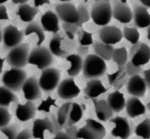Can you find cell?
<instances>
[{
	"label": "cell",
	"instance_id": "19",
	"mask_svg": "<svg viewBox=\"0 0 150 139\" xmlns=\"http://www.w3.org/2000/svg\"><path fill=\"white\" fill-rule=\"evenodd\" d=\"M36 111L37 108L35 103L27 101L24 104H18L16 109V116L21 122H26L35 117Z\"/></svg>",
	"mask_w": 150,
	"mask_h": 139
},
{
	"label": "cell",
	"instance_id": "45",
	"mask_svg": "<svg viewBox=\"0 0 150 139\" xmlns=\"http://www.w3.org/2000/svg\"><path fill=\"white\" fill-rule=\"evenodd\" d=\"M77 128L74 126H70L66 129V133L70 139H79L77 138Z\"/></svg>",
	"mask_w": 150,
	"mask_h": 139
},
{
	"label": "cell",
	"instance_id": "29",
	"mask_svg": "<svg viewBox=\"0 0 150 139\" xmlns=\"http://www.w3.org/2000/svg\"><path fill=\"white\" fill-rule=\"evenodd\" d=\"M86 107L83 104H79L77 103H72L70 113L67 120V126H73L75 124L79 122L83 117V114Z\"/></svg>",
	"mask_w": 150,
	"mask_h": 139
},
{
	"label": "cell",
	"instance_id": "50",
	"mask_svg": "<svg viewBox=\"0 0 150 139\" xmlns=\"http://www.w3.org/2000/svg\"><path fill=\"white\" fill-rule=\"evenodd\" d=\"M54 139H70V137L67 136V134L66 133L63 132H58L57 133H56L55 137Z\"/></svg>",
	"mask_w": 150,
	"mask_h": 139
},
{
	"label": "cell",
	"instance_id": "40",
	"mask_svg": "<svg viewBox=\"0 0 150 139\" xmlns=\"http://www.w3.org/2000/svg\"><path fill=\"white\" fill-rule=\"evenodd\" d=\"M62 29L65 32L67 39H70V40L74 39L75 35L79 31V27L74 23H62Z\"/></svg>",
	"mask_w": 150,
	"mask_h": 139
},
{
	"label": "cell",
	"instance_id": "4",
	"mask_svg": "<svg viewBox=\"0 0 150 139\" xmlns=\"http://www.w3.org/2000/svg\"><path fill=\"white\" fill-rule=\"evenodd\" d=\"M26 80V74L22 68H12L2 76L3 85L13 92L19 91Z\"/></svg>",
	"mask_w": 150,
	"mask_h": 139
},
{
	"label": "cell",
	"instance_id": "33",
	"mask_svg": "<svg viewBox=\"0 0 150 139\" xmlns=\"http://www.w3.org/2000/svg\"><path fill=\"white\" fill-rule=\"evenodd\" d=\"M127 58L128 53L125 47L117 48L114 50L111 59L118 66H125L127 62Z\"/></svg>",
	"mask_w": 150,
	"mask_h": 139
},
{
	"label": "cell",
	"instance_id": "51",
	"mask_svg": "<svg viewBox=\"0 0 150 139\" xmlns=\"http://www.w3.org/2000/svg\"><path fill=\"white\" fill-rule=\"evenodd\" d=\"M139 1L146 9L150 8V0H139Z\"/></svg>",
	"mask_w": 150,
	"mask_h": 139
},
{
	"label": "cell",
	"instance_id": "46",
	"mask_svg": "<svg viewBox=\"0 0 150 139\" xmlns=\"http://www.w3.org/2000/svg\"><path fill=\"white\" fill-rule=\"evenodd\" d=\"M89 47L88 46H83V45H79V47H77V52L78 54L80 57H83L85 56L86 58L87 56V54L89 52Z\"/></svg>",
	"mask_w": 150,
	"mask_h": 139
},
{
	"label": "cell",
	"instance_id": "11",
	"mask_svg": "<svg viewBox=\"0 0 150 139\" xmlns=\"http://www.w3.org/2000/svg\"><path fill=\"white\" fill-rule=\"evenodd\" d=\"M81 90L73 78L65 79L59 84L57 93L60 98L63 100H72L77 97Z\"/></svg>",
	"mask_w": 150,
	"mask_h": 139
},
{
	"label": "cell",
	"instance_id": "49",
	"mask_svg": "<svg viewBox=\"0 0 150 139\" xmlns=\"http://www.w3.org/2000/svg\"><path fill=\"white\" fill-rule=\"evenodd\" d=\"M34 4H35V7H39L42 6L43 4H51V1L50 0H33Z\"/></svg>",
	"mask_w": 150,
	"mask_h": 139
},
{
	"label": "cell",
	"instance_id": "31",
	"mask_svg": "<svg viewBox=\"0 0 150 139\" xmlns=\"http://www.w3.org/2000/svg\"><path fill=\"white\" fill-rule=\"evenodd\" d=\"M36 34L37 37H38V42H37V45L40 46L42 45V42L45 40V34H44V31L42 28L41 27L40 25L36 21H32L26 27L24 31V35L25 36H29L31 34Z\"/></svg>",
	"mask_w": 150,
	"mask_h": 139
},
{
	"label": "cell",
	"instance_id": "6",
	"mask_svg": "<svg viewBox=\"0 0 150 139\" xmlns=\"http://www.w3.org/2000/svg\"><path fill=\"white\" fill-rule=\"evenodd\" d=\"M106 135V130L100 122L92 119H87L86 125L77 132L79 139H103Z\"/></svg>",
	"mask_w": 150,
	"mask_h": 139
},
{
	"label": "cell",
	"instance_id": "37",
	"mask_svg": "<svg viewBox=\"0 0 150 139\" xmlns=\"http://www.w3.org/2000/svg\"><path fill=\"white\" fill-rule=\"evenodd\" d=\"M78 41L80 45L83 46H89L94 44L92 34L86 31L84 29H81L78 31Z\"/></svg>",
	"mask_w": 150,
	"mask_h": 139
},
{
	"label": "cell",
	"instance_id": "28",
	"mask_svg": "<svg viewBox=\"0 0 150 139\" xmlns=\"http://www.w3.org/2000/svg\"><path fill=\"white\" fill-rule=\"evenodd\" d=\"M63 38L59 34H55L49 42V51L52 55L60 58H66L69 55L68 52L65 51L62 47Z\"/></svg>",
	"mask_w": 150,
	"mask_h": 139
},
{
	"label": "cell",
	"instance_id": "44",
	"mask_svg": "<svg viewBox=\"0 0 150 139\" xmlns=\"http://www.w3.org/2000/svg\"><path fill=\"white\" fill-rule=\"evenodd\" d=\"M32 137V131L26 128V129L23 130V131H21L19 133H18L16 139H30Z\"/></svg>",
	"mask_w": 150,
	"mask_h": 139
},
{
	"label": "cell",
	"instance_id": "52",
	"mask_svg": "<svg viewBox=\"0 0 150 139\" xmlns=\"http://www.w3.org/2000/svg\"><path fill=\"white\" fill-rule=\"evenodd\" d=\"M29 0H12V2L16 4H26Z\"/></svg>",
	"mask_w": 150,
	"mask_h": 139
},
{
	"label": "cell",
	"instance_id": "43",
	"mask_svg": "<svg viewBox=\"0 0 150 139\" xmlns=\"http://www.w3.org/2000/svg\"><path fill=\"white\" fill-rule=\"evenodd\" d=\"M1 132L7 137V139H16L18 134L17 129L14 125L6 126L0 129Z\"/></svg>",
	"mask_w": 150,
	"mask_h": 139
},
{
	"label": "cell",
	"instance_id": "54",
	"mask_svg": "<svg viewBox=\"0 0 150 139\" xmlns=\"http://www.w3.org/2000/svg\"><path fill=\"white\" fill-rule=\"evenodd\" d=\"M146 36H147V39L150 40V26L148 27V29H147V35H146Z\"/></svg>",
	"mask_w": 150,
	"mask_h": 139
},
{
	"label": "cell",
	"instance_id": "1",
	"mask_svg": "<svg viewBox=\"0 0 150 139\" xmlns=\"http://www.w3.org/2000/svg\"><path fill=\"white\" fill-rule=\"evenodd\" d=\"M107 71L105 61L95 54H90L83 61V75L86 79H97L102 77Z\"/></svg>",
	"mask_w": 150,
	"mask_h": 139
},
{
	"label": "cell",
	"instance_id": "5",
	"mask_svg": "<svg viewBox=\"0 0 150 139\" xmlns=\"http://www.w3.org/2000/svg\"><path fill=\"white\" fill-rule=\"evenodd\" d=\"M53 59L52 54L45 47L38 46L34 48L29 55L28 64L31 65L36 66L37 68L40 70H43L49 68L52 64Z\"/></svg>",
	"mask_w": 150,
	"mask_h": 139
},
{
	"label": "cell",
	"instance_id": "32",
	"mask_svg": "<svg viewBox=\"0 0 150 139\" xmlns=\"http://www.w3.org/2000/svg\"><path fill=\"white\" fill-rule=\"evenodd\" d=\"M18 101V97L12 90L4 86H0V106L7 108L10 103Z\"/></svg>",
	"mask_w": 150,
	"mask_h": 139
},
{
	"label": "cell",
	"instance_id": "53",
	"mask_svg": "<svg viewBox=\"0 0 150 139\" xmlns=\"http://www.w3.org/2000/svg\"><path fill=\"white\" fill-rule=\"evenodd\" d=\"M4 58H2L0 57V74L2 72L3 69V66H4Z\"/></svg>",
	"mask_w": 150,
	"mask_h": 139
},
{
	"label": "cell",
	"instance_id": "14",
	"mask_svg": "<svg viewBox=\"0 0 150 139\" xmlns=\"http://www.w3.org/2000/svg\"><path fill=\"white\" fill-rule=\"evenodd\" d=\"M146 85L144 80L140 75H135L130 77L127 82V93L133 97L143 98L146 91Z\"/></svg>",
	"mask_w": 150,
	"mask_h": 139
},
{
	"label": "cell",
	"instance_id": "26",
	"mask_svg": "<svg viewBox=\"0 0 150 139\" xmlns=\"http://www.w3.org/2000/svg\"><path fill=\"white\" fill-rule=\"evenodd\" d=\"M66 61L70 64V68L67 69V75L70 77H76L79 74L83 68V60L77 54H71L66 57Z\"/></svg>",
	"mask_w": 150,
	"mask_h": 139
},
{
	"label": "cell",
	"instance_id": "21",
	"mask_svg": "<svg viewBox=\"0 0 150 139\" xmlns=\"http://www.w3.org/2000/svg\"><path fill=\"white\" fill-rule=\"evenodd\" d=\"M134 23L138 28L144 29L150 26V14L144 6H136L133 12Z\"/></svg>",
	"mask_w": 150,
	"mask_h": 139
},
{
	"label": "cell",
	"instance_id": "30",
	"mask_svg": "<svg viewBox=\"0 0 150 139\" xmlns=\"http://www.w3.org/2000/svg\"><path fill=\"white\" fill-rule=\"evenodd\" d=\"M93 48L95 55L105 61H109L112 58V54L114 50L112 45H106L101 42H96L93 44Z\"/></svg>",
	"mask_w": 150,
	"mask_h": 139
},
{
	"label": "cell",
	"instance_id": "18",
	"mask_svg": "<svg viewBox=\"0 0 150 139\" xmlns=\"http://www.w3.org/2000/svg\"><path fill=\"white\" fill-rule=\"evenodd\" d=\"M48 131L51 134H54V128L51 121L48 117L44 119H37L34 121L32 129V137L37 139H44V132Z\"/></svg>",
	"mask_w": 150,
	"mask_h": 139
},
{
	"label": "cell",
	"instance_id": "48",
	"mask_svg": "<svg viewBox=\"0 0 150 139\" xmlns=\"http://www.w3.org/2000/svg\"><path fill=\"white\" fill-rule=\"evenodd\" d=\"M144 80L145 83H146V87H147V88L150 89V68L145 70L144 71Z\"/></svg>",
	"mask_w": 150,
	"mask_h": 139
},
{
	"label": "cell",
	"instance_id": "24",
	"mask_svg": "<svg viewBox=\"0 0 150 139\" xmlns=\"http://www.w3.org/2000/svg\"><path fill=\"white\" fill-rule=\"evenodd\" d=\"M108 81L110 85L113 86L116 90H120L128 81L125 66H119L115 72L108 74Z\"/></svg>",
	"mask_w": 150,
	"mask_h": 139
},
{
	"label": "cell",
	"instance_id": "57",
	"mask_svg": "<svg viewBox=\"0 0 150 139\" xmlns=\"http://www.w3.org/2000/svg\"><path fill=\"white\" fill-rule=\"evenodd\" d=\"M146 107H147V109L150 111V102H149V103H147V105H146Z\"/></svg>",
	"mask_w": 150,
	"mask_h": 139
},
{
	"label": "cell",
	"instance_id": "2",
	"mask_svg": "<svg viewBox=\"0 0 150 139\" xmlns=\"http://www.w3.org/2000/svg\"><path fill=\"white\" fill-rule=\"evenodd\" d=\"M90 17L96 25L107 26L112 19V7L110 0H97L91 10Z\"/></svg>",
	"mask_w": 150,
	"mask_h": 139
},
{
	"label": "cell",
	"instance_id": "7",
	"mask_svg": "<svg viewBox=\"0 0 150 139\" xmlns=\"http://www.w3.org/2000/svg\"><path fill=\"white\" fill-rule=\"evenodd\" d=\"M61 73L59 69L54 68H47L42 71L38 80L40 87L45 93L52 92L59 84Z\"/></svg>",
	"mask_w": 150,
	"mask_h": 139
},
{
	"label": "cell",
	"instance_id": "41",
	"mask_svg": "<svg viewBox=\"0 0 150 139\" xmlns=\"http://www.w3.org/2000/svg\"><path fill=\"white\" fill-rule=\"evenodd\" d=\"M12 116L6 107L0 106V129L7 126L11 120Z\"/></svg>",
	"mask_w": 150,
	"mask_h": 139
},
{
	"label": "cell",
	"instance_id": "42",
	"mask_svg": "<svg viewBox=\"0 0 150 139\" xmlns=\"http://www.w3.org/2000/svg\"><path fill=\"white\" fill-rule=\"evenodd\" d=\"M126 70V73H127V76H132L135 75H139L141 72L142 71V66H135L134 64H132L130 61H127V64H125V66Z\"/></svg>",
	"mask_w": 150,
	"mask_h": 139
},
{
	"label": "cell",
	"instance_id": "20",
	"mask_svg": "<svg viewBox=\"0 0 150 139\" xmlns=\"http://www.w3.org/2000/svg\"><path fill=\"white\" fill-rule=\"evenodd\" d=\"M95 106V112L98 119L101 122H106L114 115V112L108 105L107 101L92 99Z\"/></svg>",
	"mask_w": 150,
	"mask_h": 139
},
{
	"label": "cell",
	"instance_id": "47",
	"mask_svg": "<svg viewBox=\"0 0 150 139\" xmlns=\"http://www.w3.org/2000/svg\"><path fill=\"white\" fill-rule=\"evenodd\" d=\"M9 16L7 14V8L2 4H0V20H9Z\"/></svg>",
	"mask_w": 150,
	"mask_h": 139
},
{
	"label": "cell",
	"instance_id": "22",
	"mask_svg": "<svg viewBox=\"0 0 150 139\" xmlns=\"http://www.w3.org/2000/svg\"><path fill=\"white\" fill-rule=\"evenodd\" d=\"M83 92L85 96H87L89 98L94 99L106 93L107 88L103 85L100 80L98 79H92L86 83Z\"/></svg>",
	"mask_w": 150,
	"mask_h": 139
},
{
	"label": "cell",
	"instance_id": "17",
	"mask_svg": "<svg viewBox=\"0 0 150 139\" xmlns=\"http://www.w3.org/2000/svg\"><path fill=\"white\" fill-rule=\"evenodd\" d=\"M41 27L43 31L57 34L59 31V19L56 13L51 10L45 12L41 17Z\"/></svg>",
	"mask_w": 150,
	"mask_h": 139
},
{
	"label": "cell",
	"instance_id": "56",
	"mask_svg": "<svg viewBox=\"0 0 150 139\" xmlns=\"http://www.w3.org/2000/svg\"><path fill=\"white\" fill-rule=\"evenodd\" d=\"M7 1H8V0H0V4H4V3L7 2Z\"/></svg>",
	"mask_w": 150,
	"mask_h": 139
},
{
	"label": "cell",
	"instance_id": "35",
	"mask_svg": "<svg viewBox=\"0 0 150 139\" xmlns=\"http://www.w3.org/2000/svg\"><path fill=\"white\" fill-rule=\"evenodd\" d=\"M137 136L144 139H150V119L147 118L137 125L135 129Z\"/></svg>",
	"mask_w": 150,
	"mask_h": 139
},
{
	"label": "cell",
	"instance_id": "12",
	"mask_svg": "<svg viewBox=\"0 0 150 139\" xmlns=\"http://www.w3.org/2000/svg\"><path fill=\"white\" fill-rule=\"evenodd\" d=\"M99 38L101 42L114 45L119 43L123 38L122 31L117 26H105L99 31Z\"/></svg>",
	"mask_w": 150,
	"mask_h": 139
},
{
	"label": "cell",
	"instance_id": "9",
	"mask_svg": "<svg viewBox=\"0 0 150 139\" xmlns=\"http://www.w3.org/2000/svg\"><path fill=\"white\" fill-rule=\"evenodd\" d=\"M23 36V32L13 25L5 27L2 33V42L4 48L12 49L20 45Z\"/></svg>",
	"mask_w": 150,
	"mask_h": 139
},
{
	"label": "cell",
	"instance_id": "38",
	"mask_svg": "<svg viewBox=\"0 0 150 139\" xmlns=\"http://www.w3.org/2000/svg\"><path fill=\"white\" fill-rule=\"evenodd\" d=\"M78 13H79V20L76 23H74L79 28L81 27L84 23L88 22L90 19V14H89L88 9L83 4H80L77 8Z\"/></svg>",
	"mask_w": 150,
	"mask_h": 139
},
{
	"label": "cell",
	"instance_id": "27",
	"mask_svg": "<svg viewBox=\"0 0 150 139\" xmlns=\"http://www.w3.org/2000/svg\"><path fill=\"white\" fill-rule=\"evenodd\" d=\"M39 10L38 7H32L27 4H20L16 15L19 18L25 23H31L33 21L35 16L38 15Z\"/></svg>",
	"mask_w": 150,
	"mask_h": 139
},
{
	"label": "cell",
	"instance_id": "10",
	"mask_svg": "<svg viewBox=\"0 0 150 139\" xmlns=\"http://www.w3.org/2000/svg\"><path fill=\"white\" fill-rule=\"evenodd\" d=\"M56 14L63 23H76L79 20L77 8L69 2L58 4L55 7Z\"/></svg>",
	"mask_w": 150,
	"mask_h": 139
},
{
	"label": "cell",
	"instance_id": "13",
	"mask_svg": "<svg viewBox=\"0 0 150 139\" xmlns=\"http://www.w3.org/2000/svg\"><path fill=\"white\" fill-rule=\"evenodd\" d=\"M21 89L25 99L29 101H36L42 97L38 80L35 77H31L26 79Z\"/></svg>",
	"mask_w": 150,
	"mask_h": 139
},
{
	"label": "cell",
	"instance_id": "15",
	"mask_svg": "<svg viewBox=\"0 0 150 139\" xmlns=\"http://www.w3.org/2000/svg\"><path fill=\"white\" fill-rule=\"evenodd\" d=\"M112 17L121 23L125 24L130 23L133 19V12L126 3H122L114 0Z\"/></svg>",
	"mask_w": 150,
	"mask_h": 139
},
{
	"label": "cell",
	"instance_id": "59",
	"mask_svg": "<svg viewBox=\"0 0 150 139\" xmlns=\"http://www.w3.org/2000/svg\"><path fill=\"white\" fill-rule=\"evenodd\" d=\"M120 1L122 3H127V0H120Z\"/></svg>",
	"mask_w": 150,
	"mask_h": 139
},
{
	"label": "cell",
	"instance_id": "36",
	"mask_svg": "<svg viewBox=\"0 0 150 139\" xmlns=\"http://www.w3.org/2000/svg\"><path fill=\"white\" fill-rule=\"evenodd\" d=\"M122 35L123 37L132 45H136V43L139 42L140 34L136 28L125 27L123 29Z\"/></svg>",
	"mask_w": 150,
	"mask_h": 139
},
{
	"label": "cell",
	"instance_id": "3",
	"mask_svg": "<svg viewBox=\"0 0 150 139\" xmlns=\"http://www.w3.org/2000/svg\"><path fill=\"white\" fill-rule=\"evenodd\" d=\"M29 45L22 43L10 49L6 57V61L13 68H22L28 64Z\"/></svg>",
	"mask_w": 150,
	"mask_h": 139
},
{
	"label": "cell",
	"instance_id": "34",
	"mask_svg": "<svg viewBox=\"0 0 150 139\" xmlns=\"http://www.w3.org/2000/svg\"><path fill=\"white\" fill-rule=\"evenodd\" d=\"M71 104L72 103L67 102V103H64L59 108V110L57 114V119L58 121L59 125L61 127L65 125L67 122L70 108H71Z\"/></svg>",
	"mask_w": 150,
	"mask_h": 139
},
{
	"label": "cell",
	"instance_id": "55",
	"mask_svg": "<svg viewBox=\"0 0 150 139\" xmlns=\"http://www.w3.org/2000/svg\"><path fill=\"white\" fill-rule=\"evenodd\" d=\"M1 41H2V32H1V28H0V43L1 42Z\"/></svg>",
	"mask_w": 150,
	"mask_h": 139
},
{
	"label": "cell",
	"instance_id": "8",
	"mask_svg": "<svg viewBox=\"0 0 150 139\" xmlns=\"http://www.w3.org/2000/svg\"><path fill=\"white\" fill-rule=\"evenodd\" d=\"M130 62L135 66H142L150 61V47L146 44L138 42L130 50Z\"/></svg>",
	"mask_w": 150,
	"mask_h": 139
},
{
	"label": "cell",
	"instance_id": "25",
	"mask_svg": "<svg viewBox=\"0 0 150 139\" xmlns=\"http://www.w3.org/2000/svg\"><path fill=\"white\" fill-rule=\"evenodd\" d=\"M107 102L113 112L116 113H120L125 108V98L123 93H122L120 90H115L110 93L108 96Z\"/></svg>",
	"mask_w": 150,
	"mask_h": 139
},
{
	"label": "cell",
	"instance_id": "58",
	"mask_svg": "<svg viewBox=\"0 0 150 139\" xmlns=\"http://www.w3.org/2000/svg\"><path fill=\"white\" fill-rule=\"evenodd\" d=\"M59 1H63V2H68V1H71V0H59Z\"/></svg>",
	"mask_w": 150,
	"mask_h": 139
},
{
	"label": "cell",
	"instance_id": "60",
	"mask_svg": "<svg viewBox=\"0 0 150 139\" xmlns=\"http://www.w3.org/2000/svg\"><path fill=\"white\" fill-rule=\"evenodd\" d=\"M84 1H86H86H88V0H84ZM95 1H97V0H95Z\"/></svg>",
	"mask_w": 150,
	"mask_h": 139
},
{
	"label": "cell",
	"instance_id": "39",
	"mask_svg": "<svg viewBox=\"0 0 150 139\" xmlns=\"http://www.w3.org/2000/svg\"><path fill=\"white\" fill-rule=\"evenodd\" d=\"M52 106L57 107L56 105V99H54L51 96H48L45 100L42 101L40 104L37 108V110L39 112H43L45 113H49L51 111V108Z\"/></svg>",
	"mask_w": 150,
	"mask_h": 139
},
{
	"label": "cell",
	"instance_id": "16",
	"mask_svg": "<svg viewBox=\"0 0 150 139\" xmlns=\"http://www.w3.org/2000/svg\"><path fill=\"white\" fill-rule=\"evenodd\" d=\"M111 122L115 124L111 131V135L121 139H128L131 135V129L128 120L122 117H116L111 119Z\"/></svg>",
	"mask_w": 150,
	"mask_h": 139
},
{
	"label": "cell",
	"instance_id": "23",
	"mask_svg": "<svg viewBox=\"0 0 150 139\" xmlns=\"http://www.w3.org/2000/svg\"><path fill=\"white\" fill-rule=\"evenodd\" d=\"M125 109L127 115L130 118H136L140 115H144L146 112V106L141 101L140 99L136 97L128 98L126 102Z\"/></svg>",
	"mask_w": 150,
	"mask_h": 139
}]
</instances>
